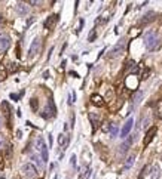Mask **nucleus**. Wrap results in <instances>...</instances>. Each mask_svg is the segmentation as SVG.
<instances>
[{"instance_id":"nucleus-40","label":"nucleus","mask_w":162,"mask_h":179,"mask_svg":"<svg viewBox=\"0 0 162 179\" xmlns=\"http://www.w3.org/2000/svg\"><path fill=\"white\" fill-rule=\"evenodd\" d=\"M0 24H2V17H0Z\"/></svg>"},{"instance_id":"nucleus-31","label":"nucleus","mask_w":162,"mask_h":179,"mask_svg":"<svg viewBox=\"0 0 162 179\" xmlns=\"http://www.w3.org/2000/svg\"><path fill=\"white\" fill-rule=\"evenodd\" d=\"M147 77H149V70H146L144 73H143V76H141V80H146Z\"/></svg>"},{"instance_id":"nucleus-2","label":"nucleus","mask_w":162,"mask_h":179,"mask_svg":"<svg viewBox=\"0 0 162 179\" xmlns=\"http://www.w3.org/2000/svg\"><path fill=\"white\" fill-rule=\"evenodd\" d=\"M21 172H22V175H24L27 179H34L36 176H37V169L34 167L31 163H26V164H22Z\"/></svg>"},{"instance_id":"nucleus-4","label":"nucleus","mask_w":162,"mask_h":179,"mask_svg":"<svg viewBox=\"0 0 162 179\" xmlns=\"http://www.w3.org/2000/svg\"><path fill=\"white\" fill-rule=\"evenodd\" d=\"M132 126H134V119H131L129 117L127 121H125V124L122 126V129H120V138H127L129 135V132H131V129H132Z\"/></svg>"},{"instance_id":"nucleus-29","label":"nucleus","mask_w":162,"mask_h":179,"mask_svg":"<svg viewBox=\"0 0 162 179\" xmlns=\"http://www.w3.org/2000/svg\"><path fill=\"white\" fill-rule=\"evenodd\" d=\"M2 107H3V110H5V114H8V116H9V108H8V104H6V102H2Z\"/></svg>"},{"instance_id":"nucleus-9","label":"nucleus","mask_w":162,"mask_h":179,"mask_svg":"<svg viewBox=\"0 0 162 179\" xmlns=\"http://www.w3.org/2000/svg\"><path fill=\"white\" fill-rule=\"evenodd\" d=\"M155 135H156V128H150L149 132L146 133V136H144V147H147V145L152 142V139L155 138Z\"/></svg>"},{"instance_id":"nucleus-11","label":"nucleus","mask_w":162,"mask_h":179,"mask_svg":"<svg viewBox=\"0 0 162 179\" xmlns=\"http://www.w3.org/2000/svg\"><path fill=\"white\" fill-rule=\"evenodd\" d=\"M57 21H58V15H51V17L45 21V27L46 28H52V27L57 24Z\"/></svg>"},{"instance_id":"nucleus-39","label":"nucleus","mask_w":162,"mask_h":179,"mask_svg":"<svg viewBox=\"0 0 162 179\" xmlns=\"http://www.w3.org/2000/svg\"><path fill=\"white\" fill-rule=\"evenodd\" d=\"M3 145V139H2V136H0V147Z\"/></svg>"},{"instance_id":"nucleus-19","label":"nucleus","mask_w":162,"mask_h":179,"mask_svg":"<svg viewBox=\"0 0 162 179\" xmlns=\"http://www.w3.org/2000/svg\"><path fill=\"white\" fill-rule=\"evenodd\" d=\"M141 98H143V92L141 90H138L136 93V96H134V105H137V104L141 102Z\"/></svg>"},{"instance_id":"nucleus-35","label":"nucleus","mask_w":162,"mask_h":179,"mask_svg":"<svg viewBox=\"0 0 162 179\" xmlns=\"http://www.w3.org/2000/svg\"><path fill=\"white\" fill-rule=\"evenodd\" d=\"M28 5H31V6H36V5H39V2H36V0H30V2H28Z\"/></svg>"},{"instance_id":"nucleus-12","label":"nucleus","mask_w":162,"mask_h":179,"mask_svg":"<svg viewBox=\"0 0 162 179\" xmlns=\"http://www.w3.org/2000/svg\"><path fill=\"white\" fill-rule=\"evenodd\" d=\"M136 163V155H129L127 157V160L124 163V170H129L131 167H132V164Z\"/></svg>"},{"instance_id":"nucleus-18","label":"nucleus","mask_w":162,"mask_h":179,"mask_svg":"<svg viewBox=\"0 0 162 179\" xmlns=\"http://www.w3.org/2000/svg\"><path fill=\"white\" fill-rule=\"evenodd\" d=\"M31 158H33V162L34 163H37V166H39V167H40V169H43V160H40V157H39V155H36V154H34V155H31Z\"/></svg>"},{"instance_id":"nucleus-25","label":"nucleus","mask_w":162,"mask_h":179,"mask_svg":"<svg viewBox=\"0 0 162 179\" xmlns=\"http://www.w3.org/2000/svg\"><path fill=\"white\" fill-rule=\"evenodd\" d=\"M0 78L2 80L6 78V70H5V67H2V65H0Z\"/></svg>"},{"instance_id":"nucleus-8","label":"nucleus","mask_w":162,"mask_h":179,"mask_svg":"<svg viewBox=\"0 0 162 179\" xmlns=\"http://www.w3.org/2000/svg\"><path fill=\"white\" fill-rule=\"evenodd\" d=\"M15 10H17L18 15H21V17H26L27 13H28V8H27L26 3H22V2H18L17 6H15Z\"/></svg>"},{"instance_id":"nucleus-22","label":"nucleus","mask_w":162,"mask_h":179,"mask_svg":"<svg viewBox=\"0 0 162 179\" xmlns=\"http://www.w3.org/2000/svg\"><path fill=\"white\" fill-rule=\"evenodd\" d=\"M155 114H156V117H158V119H162V101L158 104V107H156V112H155Z\"/></svg>"},{"instance_id":"nucleus-23","label":"nucleus","mask_w":162,"mask_h":179,"mask_svg":"<svg viewBox=\"0 0 162 179\" xmlns=\"http://www.w3.org/2000/svg\"><path fill=\"white\" fill-rule=\"evenodd\" d=\"M95 37H97V31H95V30H91V33L88 36V42H94Z\"/></svg>"},{"instance_id":"nucleus-38","label":"nucleus","mask_w":162,"mask_h":179,"mask_svg":"<svg viewBox=\"0 0 162 179\" xmlns=\"http://www.w3.org/2000/svg\"><path fill=\"white\" fill-rule=\"evenodd\" d=\"M2 126H3V120H2V117H0V129H2Z\"/></svg>"},{"instance_id":"nucleus-26","label":"nucleus","mask_w":162,"mask_h":179,"mask_svg":"<svg viewBox=\"0 0 162 179\" xmlns=\"http://www.w3.org/2000/svg\"><path fill=\"white\" fill-rule=\"evenodd\" d=\"M159 178V167L158 166H155L153 167V178L152 179H158Z\"/></svg>"},{"instance_id":"nucleus-37","label":"nucleus","mask_w":162,"mask_h":179,"mask_svg":"<svg viewBox=\"0 0 162 179\" xmlns=\"http://www.w3.org/2000/svg\"><path fill=\"white\" fill-rule=\"evenodd\" d=\"M70 76H73V77H77V73H75V71H71V73H70Z\"/></svg>"},{"instance_id":"nucleus-24","label":"nucleus","mask_w":162,"mask_h":179,"mask_svg":"<svg viewBox=\"0 0 162 179\" xmlns=\"http://www.w3.org/2000/svg\"><path fill=\"white\" fill-rule=\"evenodd\" d=\"M30 105H31V108H33L34 111H37V105H39V102H37V99H36V98H33V99L30 101Z\"/></svg>"},{"instance_id":"nucleus-15","label":"nucleus","mask_w":162,"mask_h":179,"mask_svg":"<svg viewBox=\"0 0 162 179\" xmlns=\"http://www.w3.org/2000/svg\"><path fill=\"white\" fill-rule=\"evenodd\" d=\"M9 44H10V42H9L8 37H0V51L5 52L9 48Z\"/></svg>"},{"instance_id":"nucleus-34","label":"nucleus","mask_w":162,"mask_h":179,"mask_svg":"<svg viewBox=\"0 0 162 179\" xmlns=\"http://www.w3.org/2000/svg\"><path fill=\"white\" fill-rule=\"evenodd\" d=\"M82 27H83V19H80V21H79V28H77V33L82 30Z\"/></svg>"},{"instance_id":"nucleus-36","label":"nucleus","mask_w":162,"mask_h":179,"mask_svg":"<svg viewBox=\"0 0 162 179\" xmlns=\"http://www.w3.org/2000/svg\"><path fill=\"white\" fill-rule=\"evenodd\" d=\"M43 77L48 78V77H49V71H45V73H43Z\"/></svg>"},{"instance_id":"nucleus-27","label":"nucleus","mask_w":162,"mask_h":179,"mask_svg":"<svg viewBox=\"0 0 162 179\" xmlns=\"http://www.w3.org/2000/svg\"><path fill=\"white\" fill-rule=\"evenodd\" d=\"M89 119L92 120V124H94V128H95V124H97V121H98V117H97L95 114H92V112H91V114H89Z\"/></svg>"},{"instance_id":"nucleus-5","label":"nucleus","mask_w":162,"mask_h":179,"mask_svg":"<svg viewBox=\"0 0 162 179\" xmlns=\"http://www.w3.org/2000/svg\"><path fill=\"white\" fill-rule=\"evenodd\" d=\"M124 49H125V40H120V42L110 51V53H109V58H116V56H119L120 53L124 52Z\"/></svg>"},{"instance_id":"nucleus-28","label":"nucleus","mask_w":162,"mask_h":179,"mask_svg":"<svg viewBox=\"0 0 162 179\" xmlns=\"http://www.w3.org/2000/svg\"><path fill=\"white\" fill-rule=\"evenodd\" d=\"M9 70H10V71H17L18 65L15 64V62H9Z\"/></svg>"},{"instance_id":"nucleus-7","label":"nucleus","mask_w":162,"mask_h":179,"mask_svg":"<svg viewBox=\"0 0 162 179\" xmlns=\"http://www.w3.org/2000/svg\"><path fill=\"white\" fill-rule=\"evenodd\" d=\"M58 144H60L61 150H63V151H66V150L68 148V144H70V136H68L67 133L60 135V136H58Z\"/></svg>"},{"instance_id":"nucleus-13","label":"nucleus","mask_w":162,"mask_h":179,"mask_svg":"<svg viewBox=\"0 0 162 179\" xmlns=\"http://www.w3.org/2000/svg\"><path fill=\"white\" fill-rule=\"evenodd\" d=\"M131 144H132V138H128V139H127V141H125L124 144L120 145L119 153H120V154H125V153H127V151L129 150V145H131Z\"/></svg>"},{"instance_id":"nucleus-17","label":"nucleus","mask_w":162,"mask_h":179,"mask_svg":"<svg viewBox=\"0 0 162 179\" xmlns=\"http://www.w3.org/2000/svg\"><path fill=\"white\" fill-rule=\"evenodd\" d=\"M127 68H128L129 73H137V64L134 61H128V64H127Z\"/></svg>"},{"instance_id":"nucleus-10","label":"nucleus","mask_w":162,"mask_h":179,"mask_svg":"<svg viewBox=\"0 0 162 179\" xmlns=\"http://www.w3.org/2000/svg\"><path fill=\"white\" fill-rule=\"evenodd\" d=\"M91 104L95 105V107H103L104 105V99H103L100 95L94 93V95H91Z\"/></svg>"},{"instance_id":"nucleus-16","label":"nucleus","mask_w":162,"mask_h":179,"mask_svg":"<svg viewBox=\"0 0 162 179\" xmlns=\"http://www.w3.org/2000/svg\"><path fill=\"white\" fill-rule=\"evenodd\" d=\"M89 176H91V169L89 167H83L79 173V179H88Z\"/></svg>"},{"instance_id":"nucleus-30","label":"nucleus","mask_w":162,"mask_h":179,"mask_svg":"<svg viewBox=\"0 0 162 179\" xmlns=\"http://www.w3.org/2000/svg\"><path fill=\"white\" fill-rule=\"evenodd\" d=\"M3 166H5V160H3V154L0 153V170L3 169Z\"/></svg>"},{"instance_id":"nucleus-33","label":"nucleus","mask_w":162,"mask_h":179,"mask_svg":"<svg viewBox=\"0 0 162 179\" xmlns=\"http://www.w3.org/2000/svg\"><path fill=\"white\" fill-rule=\"evenodd\" d=\"M18 98H19V95H17V93L10 95V99H14V101H18Z\"/></svg>"},{"instance_id":"nucleus-14","label":"nucleus","mask_w":162,"mask_h":179,"mask_svg":"<svg viewBox=\"0 0 162 179\" xmlns=\"http://www.w3.org/2000/svg\"><path fill=\"white\" fill-rule=\"evenodd\" d=\"M153 19H155V12H147L144 17L141 18L140 22H141V24H149V22H152Z\"/></svg>"},{"instance_id":"nucleus-1","label":"nucleus","mask_w":162,"mask_h":179,"mask_svg":"<svg viewBox=\"0 0 162 179\" xmlns=\"http://www.w3.org/2000/svg\"><path fill=\"white\" fill-rule=\"evenodd\" d=\"M144 44L146 48H147V51H155L156 48H159V39H158V36L155 31H149V33H146L144 36Z\"/></svg>"},{"instance_id":"nucleus-21","label":"nucleus","mask_w":162,"mask_h":179,"mask_svg":"<svg viewBox=\"0 0 162 179\" xmlns=\"http://www.w3.org/2000/svg\"><path fill=\"white\" fill-rule=\"evenodd\" d=\"M109 133H110L111 138H115L116 135H118V126H116L115 123H111V129H110V132H109Z\"/></svg>"},{"instance_id":"nucleus-20","label":"nucleus","mask_w":162,"mask_h":179,"mask_svg":"<svg viewBox=\"0 0 162 179\" xmlns=\"http://www.w3.org/2000/svg\"><path fill=\"white\" fill-rule=\"evenodd\" d=\"M110 129H111V123H109V121H104V123H103L101 130H103V132H104V133H107V132H110Z\"/></svg>"},{"instance_id":"nucleus-3","label":"nucleus","mask_w":162,"mask_h":179,"mask_svg":"<svg viewBox=\"0 0 162 179\" xmlns=\"http://www.w3.org/2000/svg\"><path fill=\"white\" fill-rule=\"evenodd\" d=\"M37 150L42 154V160L46 163L48 162V145L43 142V138H39V139H37Z\"/></svg>"},{"instance_id":"nucleus-6","label":"nucleus","mask_w":162,"mask_h":179,"mask_svg":"<svg viewBox=\"0 0 162 179\" xmlns=\"http://www.w3.org/2000/svg\"><path fill=\"white\" fill-rule=\"evenodd\" d=\"M39 49H40V39L39 37H36L33 40V43H31V46H30V51H28V58H33L34 55L39 52Z\"/></svg>"},{"instance_id":"nucleus-32","label":"nucleus","mask_w":162,"mask_h":179,"mask_svg":"<svg viewBox=\"0 0 162 179\" xmlns=\"http://www.w3.org/2000/svg\"><path fill=\"white\" fill-rule=\"evenodd\" d=\"M70 163H71V166H75V164H76V155H71V158H70Z\"/></svg>"}]
</instances>
